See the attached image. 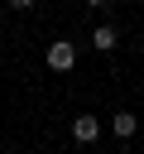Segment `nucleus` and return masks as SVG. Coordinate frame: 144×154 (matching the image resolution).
I'll list each match as a JSON object with an SVG mask.
<instances>
[{
    "label": "nucleus",
    "mask_w": 144,
    "mask_h": 154,
    "mask_svg": "<svg viewBox=\"0 0 144 154\" xmlns=\"http://www.w3.org/2000/svg\"><path fill=\"white\" fill-rule=\"evenodd\" d=\"M96 135H101V120L96 116H72V140L77 144H96Z\"/></svg>",
    "instance_id": "nucleus-2"
},
{
    "label": "nucleus",
    "mask_w": 144,
    "mask_h": 154,
    "mask_svg": "<svg viewBox=\"0 0 144 154\" xmlns=\"http://www.w3.org/2000/svg\"><path fill=\"white\" fill-rule=\"evenodd\" d=\"M43 63H48L53 72H72V67H77V43H67V38H53V43L43 48Z\"/></svg>",
    "instance_id": "nucleus-1"
},
{
    "label": "nucleus",
    "mask_w": 144,
    "mask_h": 154,
    "mask_svg": "<svg viewBox=\"0 0 144 154\" xmlns=\"http://www.w3.org/2000/svg\"><path fill=\"white\" fill-rule=\"evenodd\" d=\"M82 5H91V10H106V5H110V0H82Z\"/></svg>",
    "instance_id": "nucleus-6"
},
{
    "label": "nucleus",
    "mask_w": 144,
    "mask_h": 154,
    "mask_svg": "<svg viewBox=\"0 0 144 154\" xmlns=\"http://www.w3.org/2000/svg\"><path fill=\"white\" fill-rule=\"evenodd\" d=\"M91 48H96V53L120 48V29H115V24H96V29H91Z\"/></svg>",
    "instance_id": "nucleus-3"
},
{
    "label": "nucleus",
    "mask_w": 144,
    "mask_h": 154,
    "mask_svg": "<svg viewBox=\"0 0 144 154\" xmlns=\"http://www.w3.org/2000/svg\"><path fill=\"white\" fill-rule=\"evenodd\" d=\"M134 130H139L134 111H115V116H110V135H115V140H134Z\"/></svg>",
    "instance_id": "nucleus-4"
},
{
    "label": "nucleus",
    "mask_w": 144,
    "mask_h": 154,
    "mask_svg": "<svg viewBox=\"0 0 144 154\" xmlns=\"http://www.w3.org/2000/svg\"><path fill=\"white\" fill-rule=\"evenodd\" d=\"M10 10H34V0H5Z\"/></svg>",
    "instance_id": "nucleus-5"
}]
</instances>
